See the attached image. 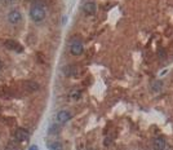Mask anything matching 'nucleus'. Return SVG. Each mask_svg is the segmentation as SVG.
<instances>
[{"instance_id": "nucleus-1", "label": "nucleus", "mask_w": 173, "mask_h": 150, "mask_svg": "<svg viewBox=\"0 0 173 150\" xmlns=\"http://www.w3.org/2000/svg\"><path fill=\"white\" fill-rule=\"evenodd\" d=\"M47 16V11H45V7L41 2H35L31 5L30 9V17L34 22H40L45 18Z\"/></svg>"}, {"instance_id": "nucleus-2", "label": "nucleus", "mask_w": 173, "mask_h": 150, "mask_svg": "<svg viewBox=\"0 0 173 150\" xmlns=\"http://www.w3.org/2000/svg\"><path fill=\"white\" fill-rule=\"evenodd\" d=\"M14 137H16V140H18V141H26V140L30 137V132L25 128H18L16 131V133H14Z\"/></svg>"}, {"instance_id": "nucleus-3", "label": "nucleus", "mask_w": 173, "mask_h": 150, "mask_svg": "<svg viewBox=\"0 0 173 150\" xmlns=\"http://www.w3.org/2000/svg\"><path fill=\"white\" fill-rule=\"evenodd\" d=\"M70 52L74 56H79L83 53V44L80 42H73L70 45Z\"/></svg>"}, {"instance_id": "nucleus-4", "label": "nucleus", "mask_w": 173, "mask_h": 150, "mask_svg": "<svg viewBox=\"0 0 173 150\" xmlns=\"http://www.w3.org/2000/svg\"><path fill=\"white\" fill-rule=\"evenodd\" d=\"M70 118H71V114L69 113V111H66V110L60 111V113L57 114V117H56L57 122H58L60 124H64V123H66V122H69Z\"/></svg>"}, {"instance_id": "nucleus-5", "label": "nucleus", "mask_w": 173, "mask_h": 150, "mask_svg": "<svg viewBox=\"0 0 173 150\" xmlns=\"http://www.w3.org/2000/svg\"><path fill=\"white\" fill-rule=\"evenodd\" d=\"M22 20V16H21V13L18 12V11H12L11 13L8 14V21L13 23V25H16V23H20Z\"/></svg>"}, {"instance_id": "nucleus-6", "label": "nucleus", "mask_w": 173, "mask_h": 150, "mask_svg": "<svg viewBox=\"0 0 173 150\" xmlns=\"http://www.w3.org/2000/svg\"><path fill=\"white\" fill-rule=\"evenodd\" d=\"M152 146L155 150H164L165 148V141L163 137H155L152 141Z\"/></svg>"}, {"instance_id": "nucleus-7", "label": "nucleus", "mask_w": 173, "mask_h": 150, "mask_svg": "<svg viewBox=\"0 0 173 150\" xmlns=\"http://www.w3.org/2000/svg\"><path fill=\"white\" fill-rule=\"evenodd\" d=\"M83 11L86 14H93L96 12V4L93 2H89V3H85L84 7H83Z\"/></svg>"}, {"instance_id": "nucleus-8", "label": "nucleus", "mask_w": 173, "mask_h": 150, "mask_svg": "<svg viewBox=\"0 0 173 150\" xmlns=\"http://www.w3.org/2000/svg\"><path fill=\"white\" fill-rule=\"evenodd\" d=\"M5 45L9 48V49H16L17 52H21V51H22V48H21L20 45H18V43H17V42H13V40H8Z\"/></svg>"}, {"instance_id": "nucleus-9", "label": "nucleus", "mask_w": 173, "mask_h": 150, "mask_svg": "<svg viewBox=\"0 0 173 150\" xmlns=\"http://www.w3.org/2000/svg\"><path fill=\"white\" fill-rule=\"evenodd\" d=\"M26 88L28 91H36L38 88H39V85H38V83H35V82H27L26 83Z\"/></svg>"}, {"instance_id": "nucleus-10", "label": "nucleus", "mask_w": 173, "mask_h": 150, "mask_svg": "<svg viewBox=\"0 0 173 150\" xmlns=\"http://www.w3.org/2000/svg\"><path fill=\"white\" fill-rule=\"evenodd\" d=\"M80 95H81L80 89H73V91L70 92V97L73 98V100H78L80 97Z\"/></svg>"}, {"instance_id": "nucleus-11", "label": "nucleus", "mask_w": 173, "mask_h": 150, "mask_svg": "<svg viewBox=\"0 0 173 150\" xmlns=\"http://www.w3.org/2000/svg\"><path fill=\"white\" fill-rule=\"evenodd\" d=\"M65 72L69 76H73V75H75V72H76V69L74 66H67L66 69H65Z\"/></svg>"}, {"instance_id": "nucleus-12", "label": "nucleus", "mask_w": 173, "mask_h": 150, "mask_svg": "<svg viewBox=\"0 0 173 150\" xmlns=\"http://www.w3.org/2000/svg\"><path fill=\"white\" fill-rule=\"evenodd\" d=\"M49 150H62V145L60 142H52L49 144Z\"/></svg>"}, {"instance_id": "nucleus-13", "label": "nucleus", "mask_w": 173, "mask_h": 150, "mask_svg": "<svg viewBox=\"0 0 173 150\" xmlns=\"http://www.w3.org/2000/svg\"><path fill=\"white\" fill-rule=\"evenodd\" d=\"M162 85H163L162 82H159V80H158V82H154V83H152V89L155 91V92H158V91L162 89Z\"/></svg>"}, {"instance_id": "nucleus-14", "label": "nucleus", "mask_w": 173, "mask_h": 150, "mask_svg": "<svg viewBox=\"0 0 173 150\" xmlns=\"http://www.w3.org/2000/svg\"><path fill=\"white\" fill-rule=\"evenodd\" d=\"M28 150H39V149H38V146H36V145H34V146H31V148L28 149Z\"/></svg>"}, {"instance_id": "nucleus-15", "label": "nucleus", "mask_w": 173, "mask_h": 150, "mask_svg": "<svg viewBox=\"0 0 173 150\" xmlns=\"http://www.w3.org/2000/svg\"><path fill=\"white\" fill-rule=\"evenodd\" d=\"M14 2H16V0H5L7 4H12V3H14Z\"/></svg>"}, {"instance_id": "nucleus-16", "label": "nucleus", "mask_w": 173, "mask_h": 150, "mask_svg": "<svg viewBox=\"0 0 173 150\" xmlns=\"http://www.w3.org/2000/svg\"><path fill=\"white\" fill-rule=\"evenodd\" d=\"M2 67H3V64H2V61H0V70H2Z\"/></svg>"}]
</instances>
